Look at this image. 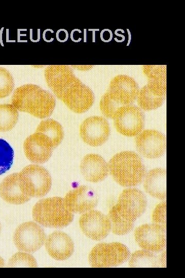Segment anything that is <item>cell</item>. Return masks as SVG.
Masks as SVG:
<instances>
[{
    "label": "cell",
    "mask_w": 185,
    "mask_h": 278,
    "mask_svg": "<svg viewBox=\"0 0 185 278\" xmlns=\"http://www.w3.org/2000/svg\"><path fill=\"white\" fill-rule=\"evenodd\" d=\"M10 267H36L37 263L34 257L25 252H18L12 255L8 261Z\"/></svg>",
    "instance_id": "29"
},
{
    "label": "cell",
    "mask_w": 185,
    "mask_h": 278,
    "mask_svg": "<svg viewBox=\"0 0 185 278\" xmlns=\"http://www.w3.org/2000/svg\"><path fill=\"white\" fill-rule=\"evenodd\" d=\"M1 223H0V233H1Z\"/></svg>",
    "instance_id": "35"
},
{
    "label": "cell",
    "mask_w": 185,
    "mask_h": 278,
    "mask_svg": "<svg viewBox=\"0 0 185 278\" xmlns=\"http://www.w3.org/2000/svg\"><path fill=\"white\" fill-rule=\"evenodd\" d=\"M142 69L149 83L166 86V66L165 65H146L142 66Z\"/></svg>",
    "instance_id": "24"
},
{
    "label": "cell",
    "mask_w": 185,
    "mask_h": 278,
    "mask_svg": "<svg viewBox=\"0 0 185 278\" xmlns=\"http://www.w3.org/2000/svg\"><path fill=\"white\" fill-rule=\"evenodd\" d=\"M100 38L101 40L104 42L110 41L113 38L112 31L108 29H103L101 32Z\"/></svg>",
    "instance_id": "32"
},
{
    "label": "cell",
    "mask_w": 185,
    "mask_h": 278,
    "mask_svg": "<svg viewBox=\"0 0 185 278\" xmlns=\"http://www.w3.org/2000/svg\"><path fill=\"white\" fill-rule=\"evenodd\" d=\"M108 217L110 221L111 229L115 234L125 235L133 228L134 223L126 221L120 217L113 207L109 210Z\"/></svg>",
    "instance_id": "26"
},
{
    "label": "cell",
    "mask_w": 185,
    "mask_h": 278,
    "mask_svg": "<svg viewBox=\"0 0 185 278\" xmlns=\"http://www.w3.org/2000/svg\"><path fill=\"white\" fill-rule=\"evenodd\" d=\"M158 263L155 255L145 250L134 252L129 262L131 267H156Z\"/></svg>",
    "instance_id": "25"
},
{
    "label": "cell",
    "mask_w": 185,
    "mask_h": 278,
    "mask_svg": "<svg viewBox=\"0 0 185 278\" xmlns=\"http://www.w3.org/2000/svg\"><path fill=\"white\" fill-rule=\"evenodd\" d=\"M4 266V260L2 257L0 256V267H3Z\"/></svg>",
    "instance_id": "33"
},
{
    "label": "cell",
    "mask_w": 185,
    "mask_h": 278,
    "mask_svg": "<svg viewBox=\"0 0 185 278\" xmlns=\"http://www.w3.org/2000/svg\"><path fill=\"white\" fill-rule=\"evenodd\" d=\"M45 248L52 258L63 260L68 259L73 253L74 244L65 233L55 231L46 238Z\"/></svg>",
    "instance_id": "17"
},
{
    "label": "cell",
    "mask_w": 185,
    "mask_h": 278,
    "mask_svg": "<svg viewBox=\"0 0 185 278\" xmlns=\"http://www.w3.org/2000/svg\"><path fill=\"white\" fill-rule=\"evenodd\" d=\"M135 144L138 151L148 159H156L163 154L166 148L165 136L152 129L144 130L137 135Z\"/></svg>",
    "instance_id": "12"
},
{
    "label": "cell",
    "mask_w": 185,
    "mask_h": 278,
    "mask_svg": "<svg viewBox=\"0 0 185 278\" xmlns=\"http://www.w3.org/2000/svg\"><path fill=\"white\" fill-rule=\"evenodd\" d=\"M80 135L83 141L92 147L103 145L107 140L110 128L107 120L102 116H92L81 123Z\"/></svg>",
    "instance_id": "10"
},
{
    "label": "cell",
    "mask_w": 185,
    "mask_h": 278,
    "mask_svg": "<svg viewBox=\"0 0 185 278\" xmlns=\"http://www.w3.org/2000/svg\"><path fill=\"white\" fill-rule=\"evenodd\" d=\"M107 165L108 172L114 180L123 187L139 184L145 175L141 158L133 151H124L116 154Z\"/></svg>",
    "instance_id": "2"
},
{
    "label": "cell",
    "mask_w": 185,
    "mask_h": 278,
    "mask_svg": "<svg viewBox=\"0 0 185 278\" xmlns=\"http://www.w3.org/2000/svg\"><path fill=\"white\" fill-rule=\"evenodd\" d=\"M130 252L122 243H100L95 246L88 255V262L92 267L117 266L129 257Z\"/></svg>",
    "instance_id": "5"
},
{
    "label": "cell",
    "mask_w": 185,
    "mask_h": 278,
    "mask_svg": "<svg viewBox=\"0 0 185 278\" xmlns=\"http://www.w3.org/2000/svg\"><path fill=\"white\" fill-rule=\"evenodd\" d=\"M79 225L82 232L94 240L105 238L112 228L108 216L99 211L92 210L81 216Z\"/></svg>",
    "instance_id": "11"
},
{
    "label": "cell",
    "mask_w": 185,
    "mask_h": 278,
    "mask_svg": "<svg viewBox=\"0 0 185 278\" xmlns=\"http://www.w3.org/2000/svg\"><path fill=\"white\" fill-rule=\"evenodd\" d=\"M0 196L6 202L19 205L30 199L24 192L18 173H13L5 177L0 184Z\"/></svg>",
    "instance_id": "19"
},
{
    "label": "cell",
    "mask_w": 185,
    "mask_h": 278,
    "mask_svg": "<svg viewBox=\"0 0 185 278\" xmlns=\"http://www.w3.org/2000/svg\"><path fill=\"white\" fill-rule=\"evenodd\" d=\"M113 119L117 131L126 136L137 135L142 131L144 125L142 110L132 105L120 107Z\"/></svg>",
    "instance_id": "7"
},
{
    "label": "cell",
    "mask_w": 185,
    "mask_h": 278,
    "mask_svg": "<svg viewBox=\"0 0 185 278\" xmlns=\"http://www.w3.org/2000/svg\"><path fill=\"white\" fill-rule=\"evenodd\" d=\"M18 112L12 104H0V132L12 129L16 124Z\"/></svg>",
    "instance_id": "23"
},
{
    "label": "cell",
    "mask_w": 185,
    "mask_h": 278,
    "mask_svg": "<svg viewBox=\"0 0 185 278\" xmlns=\"http://www.w3.org/2000/svg\"><path fill=\"white\" fill-rule=\"evenodd\" d=\"M35 132L46 136L50 140L53 148L61 144L64 136L62 125L53 119H47L41 121L38 125Z\"/></svg>",
    "instance_id": "22"
},
{
    "label": "cell",
    "mask_w": 185,
    "mask_h": 278,
    "mask_svg": "<svg viewBox=\"0 0 185 278\" xmlns=\"http://www.w3.org/2000/svg\"><path fill=\"white\" fill-rule=\"evenodd\" d=\"M146 204V197L142 192L130 188L122 192L113 207L120 217L134 223L144 212Z\"/></svg>",
    "instance_id": "6"
},
{
    "label": "cell",
    "mask_w": 185,
    "mask_h": 278,
    "mask_svg": "<svg viewBox=\"0 0 185 278\" xmlns=\"http://www.w3.org/2000/svg\"><path fill=\"white\" fill-rule=\"evenodd\" d=\"M21 184L25 193L31 197H42L50 190L52 180L49 171L44 167L30 164L20 172Z\"/></svg>",
    "instance_id": "4"
},
{
    "label": "cell",
    "mask_w": 185,
    "mask_h": 278,
    "mask_svg": "<svg viewBox=\"0 0 185 278\" xmlns=\"http://www.w3.org/2000/svg\"><path fill=\"white\" fill-rule=\"evenodd\" d=\"M144 188L151 196L159 199L166 198V170L160 168L151 170L146 175Z\"/></svg>",
    "instance_id": "21"
},
{
    "label": "cell",
    "mask_w": 185,
    "mask_h": 278,
    "mask_svg": "<svg viewBox=\"0 0 185 278\" xmlns=\"http://www.w3.org/2000/svg\"><path fill=\"white\" fill-rule=\"evenodd\" d=\"M61 100L72 112L81 114L91 107L95 96L92 90L81 81Z\"/></svg>",
    "instance_id": "16"
},
{
    "label": "cell",
    "mask_w": 185,
    "mask_h": 278,
    "mask_svg": "<svg viewBox=\"0 0 185 278\" xmlns=\"http://www.w3.org/2000/svg\"><path fill=\"white\" fill-rule=\"evenodd\" d=\"M32 217L44 227L62 228L72 222L73 215L65 206L63 198L52 197L41 199L35 203L32 208Z\"/></svg>",
    "instance_id": "3"
},
{
    "label": "cell",
    "mask_w": 185,
    "mask_h": 278,
    "mask_svg": "<svg viewBox=\"0 0 185 278\" xmlns=\"http://www.w3.org/2000/svg\"><path fill=\"white\" fill-rule=\"evenodd\" d=\"M123 106L132 105L139 92L138 84L132 77L125 75H119L110 81L107 90Z\"/></svg>",
    "instance_id": "15"
},
{
    "label": "cell",
    "mask_w": 185,
    "mask_h": 278,
    "mask_svg": "<svg viewBox=\"0 0 185 278\" xmlns=\"http://www.w3.org/2000/svg\"><path fill=\"white\" fill-rule=\"evenodd\" d=\"M153 223L160 224L166 227V202L163 201L157 205L152 213Z\"/></svg>",
    "instance_id": "31"
},
{
    "label": "cell",
    "mask_w": 185,
    "mask_h": 278,
    "mask_svg": "<svg viewBox=\"0 0 185 278\" xmlns=\"http://www.w3.org/2000/svg\"><path fill=\"white\" fill-rule=\"evenodd\" d=\"M135 239L143 250L153 252H160L166 245V227L157 224H145L137 227Z\"/></svg>",
    "instance_id": "9"
},
{
    "label": "cell",
    "mask_w": 185,
    "mask_h": 278,
    "mask_svg": "<svg viewBox=\"0 0 185 278\" xmlns=\"http://www.w3.org/2000/svg\"><path fill=\"white\" fill-rule=\"evenodd\" d=\"M66 208L71 213H84L98 204L95 192L90 187L80 186L68 192L63 198Z\"/></svg>",
    "instance_id": "13"
},
{
    "label": "cell",
    "mask_w": 185,
    "mask_h": 278,
    "mask_svg": "<svg viewBox=\"0 0 185 278\" xmlns=\"http://www.w3.org/2000/svg\"><path fill=\"white\" fill-rule=\"evenodd\" d=\"M166 86L147 83L140 90L137 96L139 108L144 111H151L162 106L166 97Z\"/></svg>",
    "instance_id": "20"
},
{
    "label": "cell",
    "mask_w": 185,
    "mask_h": 278,
    "mask_svg": "<svg viewBox=\"0 0 185 278\" xmlns=\"http://www.w3.org/2000/svg\"><path fill=\"white\" fill-rule=\"evenodd\" d=\"M14 152L10 145L0 138V175L7 172L13 163Z\"/></svg>",
    "instance_id": "28"
},
{
    "label": "cell",
    "mask_w": 185,
    "mask_h": 278,
    "mask_svg": "<svg viewBox=\"0 0 185 278\" xmlns=\"http://www.w3.org/2000/svg\"><path fill=\"white\" fill-rule=\"evenodd\" d=\"M11 103L21 112L43 119L51 115L56 101L49 91L36 84H26L14 90Z\"/></svg>",
    "instance_id": "1"
},
{
    "label": "cell",
    "mask_w": 185,
    "mask_h": 278,
    "mask_svg": "<svg viewBox=\"0 0 185 278\" xmlns=\"http://www.w3.org/2000/svg\"><path fill=\"white\" fill-rule=\"evenodd\" d=\"M23 148L26 158L30 161L43 164L49 160L53 147L46 136L35 132L26 138Z\"/></svg>",
    "instance_id": "14"
},
{
    "label": "cell",
    "mask_w": 185,
    "mask_h": 278,
    "mask_svg": "<svg viewBox=\"0 0 185 278\" xmlns=\"http://www.w3.org/2000/svg\"><path fill=\"white\" fill-rule=\"evenodd\" d=\"M43 229L33 221H27L16 229L13 236L15 247L21 251L32 253L38 251L45 241Z\"/></svg>",
    "instance_id": "8"
},
{
    "label": "cell",
    "mask_w": 185,
    "mask_h": 278,
    "mask_svg": "<svg viewBox=\"0 0 185 278\" xmlns=\"http://www.w3.org/2000/svg\"><path fill=\"white\" fill-rule=\"evenodd\" d=\"M122 106H123L107 91L101 98L100 109L107 118L113 119L117 110Z\"/></svg>",
    "instance_id": "27"
},
{
    "label": "cell",
    "mask_w": 185,
    "mask_h": 278,
    "mask_svg": "<svg viewBox=\"0 0 185 278\" xmlns=\"http://www.w3.org/2000/svg\"><path fill=\"white\" fill-rule=\"evenodd\" d=\"M115 34H116V36H120V37H121L122 38V40H123V41H124V40H125V37H124V36L118 33L116 31H115Z\"/></svg>",
    "instance_id": "34"
},
{
    "label": "cell",
    "mask_w": 185,
    "mask_h": 278,
    "mask_svg": "<svg viewBox=\"0 0 185 278\" xmlns=\"http://www.w3.org/2000/svg\"><path fill=\"white\" fill-rule=\"evenodd\" d=\"M80 168L84 178L93 183L103 180L108 173L107 164L98 154L90 153L85 155L81 160Z\"/></svg>",
    "instance_id": "18"
},
{
    "label": "cell",
    "mask_w": 185,
    "mask_h": 278,
    "mask_svg": "<svg viewBox=\"0 0 185 278\" xmlns=\"http://www.w3.org/2000/svg\"><path fill=\"white\" fill-rule=\"evenodd\" d=\"M14 87V81L10 72L0 66V98L8 96Z\"/></svg>",
    "instance_id": "30"
}]
</instances>
